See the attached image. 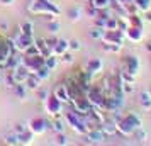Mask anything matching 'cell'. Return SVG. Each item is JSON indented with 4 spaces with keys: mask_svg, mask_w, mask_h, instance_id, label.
<instances>
[{
    "mask_svg": "<svg viewBox=\"0 0 151 146\" xmlns=\"http://www.w3.org/2000/svg\"><path fill=\"white\" fill-rule=\"evenodd\" d=\"M61 104H63V102H61V100H58L55 95H49V97L44 100V109H46L48 114L56 116L58 112H61Z\"/></svg>",
    "mask_w": 151,
    "mask_h": 146,
    "instance_id": "cell-1",
    "label": "cell"
},
{
    "mask_svg": "<svg viewBox=\"0 0 151 146\" xmlns=\"http://www.w3.org/2000/svg\"><path fill=\"white\" fill-rule=\"evenodd\" d=\"M53 93H55V97L58 99V100H61V102H68L70 100V90H68L66 85H58Z\"/></svg>",
    "mask_w": 151,
    "mask_h": 146,
    "instance_id": "cell-2",
    "label": "cell"
},
{
    "mask_svg": "<svg viewBox=\"0 0 151 146\" xmlns=\"http://www.w3.org/2000/svg\"><path fill=\"white\" fill-rule=\"evenodd\" d=\"M68 46H70V42L66 39H60V41H56V44L51 46V51H53V55L61 56L65 51H68Z\"/></svg>",
    "mask_w": 151,
    "mask_h": 146,
    "instance_id": "cell-3",
    "label": "cell"
},
{
    "mask_svg": "<svg viewBox=\"0 0 151 146\" xmlns=\"http://www.w3.org/2000/svg\"><path fill=\"white\" fill-rule=\"evenodd\" d=\"M29 127H31V131L34 132V134H41V132L46 131V121H42V119H32Z\"/></svg>",
    "mask_w": 151,
    "mask_h": 146,
    "instance_id": "cell-4",
    "label": "cell"
},
{
    "mask_svg": "<svg viewBox=\"0 0 151 146\" xmlns=\"http://www.w3.org/2000/svg\"><path fill=\"white\" fill-rule=\"evenodd\" d=\"M100 70H102V61H100V60H95V58H93V60L88 61V66H87V73H88V75L99 73Z\"/></svg>",
    "mask_w": 151,
    "mask_h": 146,
    "instance_id": "cell-5",
    "label": "cell"
},
{
    "mask_svg": "<svg viewBox=\"0 0 151 146\" xmlns=\"http://www.w3.org/2000/svg\"><path fill=\"white\" fill-rule=\"evenodd\" d=\"M17 138H19V145H31V143L34 141V132L24 131V132H21V134H17Z\"/></svg>",
    "mask_w": 151,
    "mask_h": 146,
    "instance_id": "cell-6",
    "label": "cell"
},
{
    "mask_svg": "<svg viewBox=\"0 0 151 146\" xmlns=\"http://www.w3.org/2000/svg\"><path fill=\"white\" fill-rule=\"evenodd\" d=\"M88 139H90V143H102L104 141V131L102 129H99V131L92 129V131L88 132Z\"/></svg>",
    "mask_w": 151,
    "mask_h": 146,
    "instance_id": "cell-7",
    "label": "cell"
},
{
    "mask_svg": "<svg viewBox=\"0 0 151 146\" xmlns=\"http://www.w3.org/2000/svg\"><path fill=\"white\" fill-rule=\"evenodd\" d=\"M36 75H37V77L41 78V80H48L49 75H51V70H49L48 66H46V65H42V66H39V68H37Z\"/></svg>",
    "mask_w": 151,
    "mask_h": 146,
    "instance_id": "cell-8",
    "label": "cell"
},
{
    "mask_svg": "<svg viewBox=\"0 0 151 146\" xmlns=\"http://www.w3.org/2000/svg\"><path fill=\"white\" fill-rule=\"evenodd\" d=\"M68 15H71V21H78V19L83 15V9L82 7H71L70 12H68Z\"/></svg>",
    "mask_w": 151,
    "mask_h": 146,
    "instance_id": "cell-9",
    "label": "cell"
},
{
    "mask_svg": "<svg viewBox=\"0 0 151 146\" xmlns=\"http://www.w3.org/2000/svg\"><path fill=\"white\" fill-rule=\"evenodd\" d=\"M90 36H92V39H102L104 37V27L92 29V31H90Z\"/></svg>",
    "mask_w": 151,
    "mask_h": 146,
    "instance_id": "cell-10",
    "label": "cell"
},
{
    "mask_svg": "<svg viewBox=\"0 0 151 146\" xmlns=\"http://www.w3.org/2000/svg\"><path fill=\"white\" fill-rule=\"evenodd\" d=\"M4 143L5 145H19V138H17V134H10V136H7V138L4 139Z\"/></svg>",
    "mask_w": 151,
    "mask_h": 146,
    "instance_id": "cell-11",
    "label": "cell"
},
{
    "mask_svg": "<svg viewBox=\"0 0 151 146\" xmlns=\"http://www.w3.org/2000/svg\"><path fill=\"white\" fill-rule=\"evenodd\" d=\"M55 58L56 56H48V60H44V65H46L49 70H53L56 65H58V60H55Z\"/></svg>",
    "mask_w": 151,
    "mask_h": 146,
    "instance_id": "cell-12",
    "label": "cell"
},
{
    "mask_svg": "<svg viewBox=\"0 0 151 146\" xmlns=\"http://www.w3.org/2000/svg\"><path fill=\"white\" fill-rule=\"evenodd\" d=\"M21 32H24V34H29V36H32V24H31V22H24V24H22Z\"/></svg>",
    "mask_w": 151,
    "mask_h": 146,
    "instance_id": "cell-13",
    "label": "cell"
},
{
    "mask_svg": "<svg viewBox=\"0 0 151 146\" xmlns=\"http://www.w3.org/2000/svg\"><path fill=\"white\" fill-rule=\"evenodd\" d=\"M110 4V0H93V7L95 9H105Z\"/></svg>",
    "mask_w": 151,
    "mask_h": 146,
    "instance_id": "cell-14",
    "label": "cell"
},
{
    "mask_svg": "<svg viewBox=\"0 0 151 146\" xmlns=\"http://www.w3.org/2000/svg\"><path fill=\"white\" fill-rule=\"evenodd\" d=\"M60 29H61V26H60V22H51L49 24V32H53V34H58L60 32Z\"/></svg>",
    "mask_w": 151,
    "mask_h": 146,
    "instance_id": "cell-15",
    "label": "cell"
},
{
    "mask_svg": "<svg viewBox=\"0 0 151 146\" xmlns=\"http://www.w3.org/2000/svg\"><path fill=\"white\" fill-rule=\"evenodd\" d=\"M24 131H27V127H26L24 122H17V124L14 126V132L15 134H21V132H24Z\"/></svg>",
    "mask_w": 151,
    "mask_h": 146,
    "instance_id": "cell-16",
    "label": "cell"
},
{
    "mask_svg": "<svg viewBox=\"0 0 151 146\" xmlns=\"http://www.w3.org/2000/svg\"><path fill=\"white\" fill-rule=\"evenodd\" d=\"M53 129L55 131H58V132H65V126H63V122L61 121H53Z\"/></svg>",
    "mask_w": 151,
    "mask_h": 146,
    "instance_id": "cell-17",
    "label": "cell"
},
{
    "mask_svg": "<svg viewBox=\"0 0 151 146\" xmlns=\"http://www.w3.org/2000/svg\"><path fill=\"white\" fill-rule=\"evenodd\" d=\"M80 48H82V46H80V41H76V39H73V41H70L68 49H71V51H78Z\"/></svg>",
    "mask_w": 151,
    "mask_h": 146,
    "instance_id": "cell-18",
    "label": "cell"
},
{
    "mask_svg": "<svg viewBox=\"0 0 151 146\" xmlns=\"http://www.w3.org/2000/svg\"><path fill=\"white\" fill-rule=\"evenodd\" d=\"M61 56H63V61L65 63H73V58H75V56L71 55V53H68V51H65Z\"/></svg>",
    "mask_w": 151,
    "mask_h": 146,
    "instance_id": "cell-19",
    "label": "cell"
},
{
    "mask_svg": "<svg viewBox=\"0 0 151 146\" xmlns=\"http://www.w3.org/2000/svg\"><path fill=\"white\" fill-rule=\"evenodd\" d=\"M37 90H39V88H37ZM48 97H49V92L48 90H39V99H41L42 102H44Z\"/></svg>",
    "mask_w": 151,
    "mask_h": 146,
    "instance_id": "cell-20",
    "label": "cell"
},
{
    "mask_svg": "<svg viewBox=\"0 0 151 146\" xmlns=\"http://www.w3.org/2000/svg\"><path fill=\"white\" fill-rule=\"evenodd\" d=\"M58 143H60V145H68V141H66V138H65L63 132H60V136H58Z\"/></svg>",
    "mask_w": 151,
    "mask_h": 146,
    "instance_id": "cell-21",
    "label": "cell"
},
{
    "mask_svg": "<svg viewBox=\"0 0 151 146\" xmlns=\"http://www.w3.org/2000/svg\"><path fill=\"white\" fill-rule=\"evenodd\" d=\"M146 21L151 22V12H148V10H146Z\"/></svg>",
    "mask_w": 151,
    "mask_h": 146,
    "instance_id": "cell-22",
    "label": "cell"
},
{
    "mask_svg": "<svg viewBox=\"0 0 151 146\" xmlns=\"http://www.w3.org/2000/svg\"><path fill=\"white\" fill-rule=\"evenodd\" d=\"M0 2H5V5H9V4H12L14 0H0Z\"/></svg>",
    "mask_w": 151,
    "mask_h": 146,
    "instance_id": "cell-23",
    "label": "cell"
}]
</instances>
